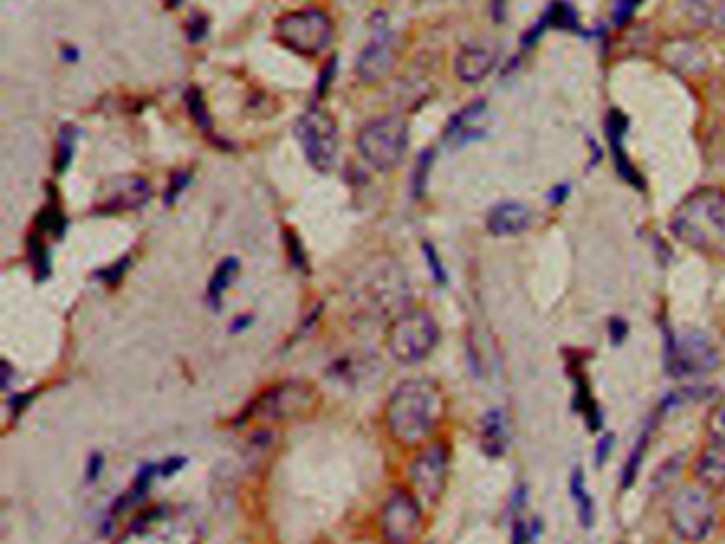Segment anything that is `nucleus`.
I'll list each match as a JSON object with an SVG mask.
<instances>
[{
	"label": "nucleus",
	"mask_w": 725,
	"mask_h": 544,
	"mask_svg": "<svg viewBox=\"0 0 725 544\" xmlns=\"http://www.w3.org/2000/svg\"><path fill=\"white\" fill-rule=\"evenodd\" d=\"M445 391L434 379L402 381L385 402L383 423L396 445L419 449L428 445L445 417Z\"/></svg>",
	"instance_id": "1"
},
{
	"label": "nucleus",
	"mask_w": 725,
	"mask_h": 544,
	"mask_svg": "<svg viewBox=\"0 0 725 544\" xmlns=\"http://www.w3.org/2000/svg\"><path fill=\"white\" fill-rule=\"evenodd\" d=\"M670 232L696 251H719L725 245V192L719 187L691 192L674 209Z\"/></svg>",
	"instance_id": "2"
},
{
	"label": "nucleus",
	"mask_w": 725,
	"mask_h": 544,
	"mask_svg": "<svg viewBox=\"0 0 725 544\" xmlns=\"http://www.w3.org/2000/svg\"><path fill=\"white\" fill-rule=\"evenodd\" d=\"M113 544H200V525L188 508L162 504L134 519Z\"/></svg>",
	"instance_id": "3"
},
{
	"label": "nucleus",
	"mask_w": 725,
	"mask_h": 544,
	"mask_svg": "<svg viewBox=\"0 0 725 544\" xmlns=\"http://www.w3.org/2000/svg\"><path fill=\"white\" fill-rule=\"evenodd\" d=\"M409 141L407 119L400 115H383L362 126L356 136V147L370 168L377 173H390L407 156Z\"/></svg>",
	"instance_id": "4"
},
{
	"label": "nucleus",
	"mask_w": 725,
	"mask_h": 544,
	"mask_svg": "<svg viewBox=\"0 0 725 544\" xmlns=\"http://www.w3.org/2000/svg\"><path fill=\"white\" fill-rule=\"evenodd\" d=\"M438 340H441V328L432 313L426 309H407L392 319L385 334V347L396 362L409 366L430 357Z\"/></svg>",
	"instance_id": "5"
},
{
	"label": "nucleus",
	"mask_w": 725,
	"mask_h": 544,
	"mask_svg": "<svg viewBox=\"0 0 725 544\" xmlns=\"http://www.w3.org/2000/svg\"><path fill=\"white\" fill-rule=\"evenodd\" d=\"M275 39L302 58L322 56L334 39V24L322 9H298L283 13L273 26Z\"/></svg>",
	"instance_id": "6"
},
{
	"label": "nucleus",
	"mask_w": 725,
	"mask_h": 544,
	"mask_svg": "<svg viewBox=\"0 0 725 544\" xmlns=\"http://www.w3.org/2000/svg\"><path fill=\"white\" fill-rule=\"evenodd\" d=\"M713 489L700 483L683 485L670 500L668 517L672 530L687 542H702L713 534L717 525V502Z\"/></svg>",
	"instance_id": "7"
},
{
	"label": "nucleus",
	"mask_w": 725,
	"mask_h": 544,
	"mask_svg": "<svg viewBox=\"0 0 725 544\" xmlns=\"http://www.w3.org/2000/svg\"><path fill=\"white\" fill-rule=\"evenodd\" d=\"M296 136L307 162L319 173H328L341 147L336 119L322 107H311L298 117Z\"/></svg>",
	"instance_id": "8"
},
{
	"label": "nucleus",
	"mask_w": 725,
	"mask_h": 544,
	"mask_svg": "<svg viewBox=\"0 0 725 544\" xmlns=\"http://www.w3.org/2000/svg\"><path fill=\"white\" fill-rule=\"evenodd\" d=\"M379 527L385 544H417L424 534V504L411 489L394 487L383 502Z\"/></svg>",
	"instance_id": "9"
},
{
	"label": "nucleus",
	"mask_w": 725,
	"mask_h": 544,
	"mask_svg": "<svg viewBox=\"0 0 725 544\" xmlns=\"http://www.w3.org/2000/svg\"><path fill=\"white\" fill-rule=\"evenodd\" d=\"M317 391L311 383L305 381H283L266 391L251 402L245 411L247 421H285L307 413L313 408Z\"/></svg>",
	"instance_id": "10"
},
{
	"label": "nucleus",
	"mask_w": 725,
	"mask_h": 544,
	"mask_svg": "<svg viewBox=\"0 0 725 544\" xmlns=\"http://www.w3.org/2000/svg\"><path fill=\"white\" fill-rule=\"evenodd\" d=\"M451 466V451L443 440H430L419 447L413 462L409 464V489L417 500L426 506H434L443 498Z\"/></svg>",
	"instance_id": "11"
},
{
	"label": "nucleus",
	"mask_w": 725,
	"mask_h": 544,
	"mask_svg": "<svg viewBox=\"0 0 725 544\" xmlns=\"http://www.w3.org/2000/svg\"><path fill=\"white\" fill-rule=\"evenodd\" d=\"M666 364L677 379L706 377L719 368V351L711 338L698 330H689L670 338Z\"/></svg>",
	"instance_id": "12"
},
{
	"label": "nucleus",
	"mask_w": 725,
	"mask_h": 544,
	"mask_svg": "<svg viewBox=\"0 0 725 544\" xmlns=\"http://www.w3.org/2000/svg\"><path fill=\"white\" fill-rule=\"evenodd\" d=\"M396 64V45L390 20L383 11L370 17V39L360 51L356 62V75L364 85H377L392 73Z\"/></svg>",
	"instance_id": "13"
},
{
	"label": "nucleus",
	"mask_w": 725,
	"mask_h": 544,
	"mask_svg": "<svg viewBox=\"0 0 725 544\" xmlns=\"http://www.w3.org/2000/svg\"><path fill=\"white\" fill-rule=\"evenodd\" d=\"M487 130H490L487 100H472L449 119L443 132V141L451 147H464L483 139Z\"/></svg>",
	"instance_id": "14"
},
{
	"label": "nucleus",
	"mask_w": 725,
	"mask_h": 544,
	"mask_svg": "<svg viewBox=\"0 0 725 544\" xmlns=\"http://www.w3.org/2000/svg\"><path fill=\"white\" fill-rule=\"evenodd\" d=\"M151 198V185L147 179L130 175L115 179L109 187V194L100 204L103 213H128V211H139Z\"/></svg>",
	"instance_id": "15"
},
{
	"label": "nucleus",
	"mask_w": 725,
	"mask_h": 544,
	"mask_svg": "<svg viewBox=\"0 0 725 544\" xmlns=\"http://www.w3.org/2000/svg\"><path fill=\"white\" fill-rule=\"evenodd\" d=\"M496 49L487 43H468L455 56V75L460 81L475 85L481 83L496 66Z\"/></svg>",
	"instance_id": "16"
},
{
	"label": "nucleus",
	"mask_w": 725,
	"mask_h": 544,
	"mask_svg": "<svg viewBox=\"0 0 725 544\" xmlns=\"http://www.w3.org/2000/svg\"><path fill=\"white\" fill-rule=\"evenodd\" d=\"M485 224L494 236H517L534 224V211L526 202H500L487 215Z\"/></svg>",
	"instance_id": "17"
},
{
	"label": "nucleus",
	"mask_w": 725,
	"mask_h": 544,
	"mask_svg": "<svg viewBox=\"0 0 725 544\" xmlns=\"http://www.w3.org/2000/svg\"><path fill=\"white\" fill-rule=\"evenodd\" d=\"M694 476L708 489L725 487V440L708 438L694 462Z\"/></svg>",
	"instance_id": "18"
},
{
	"label": "nucleus",
	"mask_w": 725,
	"mask_h": 544,
	"mask_svg": "<svg viewBox=\"0 0 725 544\" xmlns=\"http://www.w3.org/2000/svg\"><path fill=\"white\" fill-rule=\"evenodd\" d=\"M481 449L487 457H502L509 449V423L500 408H492L481 419Z\"/></svg>",
	"instance_id": "19"
},
{
	"label": "nucleus",
	"mask_w": 725,
	"mask_h": 544,
	"mask_svg": "<svg viewBox=\"0 0 725 544\" xmlns=\"http://www.w3.org/2000/svg\"><path fill=\"white\" fill-rule=\"evenodd\" d=\"M239 272H241V262L236 258H226L217 264V268L211 275V281L207 285V304L213 311H217L219 306H222L224 296Z\"/></svg>",
	"instance_id": "20"
},
{
	"label": "nucleus",
	"mask_w": 725,
	"mask_h": 544,
	"mask_svg": "<svg viewBox=\"0 0 725 544\" xmlns=\"http://www.w3.org/2000/svg\"><path fill=\"white\" fill-rule=\"evenodd\" d=\"M568 493H570V500L575 502L577 517H579L581 525L585 527V530H589V527L594 525L596 508H594V498H592V493H589V489H587V485H585V474H583V470H581L579 466L570 472V479H568Z\"/></svg>",
	"instance_id": "21"
},
{
	"label": "nucleus",
	"mask_w": 725,
	"mask_h": 544,
	"mask_svg": "<svg viewBox=\"0 0 725 544\" xmlns=\"http://www.w3.org/2000/svg\"><path fill=\"white\" fill-rule=\"evenodd\" d=\"M606 128H609V139H611V145H613V153H615V162H617V168L619 173L626 177L630 183H638L636 179V173L634 168L630 164V160L626 158V153H623V132H626V117H623L619 111H611L609 119H606Z\"/></svg>",
	"instance_id": "22"
},
{
	"label": "nucleus",
	"mask_w": 725,
	"mask_h": 544,
	"mask_svg": "<svg viewBox=\"0 0 725 544\" xmlns=\"http://www.w3.org/2000/svg\"><path fill=\"white\" fill-rule=\"evenodd\" d=\"M655 430L653 423H647L643 432H640L638 440L634 442V449L630 451L628 455V462L626 466H623V472H621V481H623V487H632V483L638 479V472H640V466H643L645 462V455L649 451V442H651V434Z\"/></svg>",
	"instance_id": "23"
},
{
	"label": "nucleus",
	"mask_w": 725,
	"mask_h": 544,
	"mask_svg": "<svg viewBox=\"0 0 725 544\" xmlns=\"http://www.w3.org/2000/svg\"><path fill=\"white\" fill-rule=\"evenodd\" d=\"M75 147H77V128L71 124H64L58 132V147H56V156H54L56 173H64V170L71 166L73 156H75Z\"/></svg>",
	"instance_id": "24"
},
{
	"label": "nucleus",
	"mask_w": 725,
	"mask_h": 544,
	"mask_svg": "<svg viewBox=\"0 0 725 544\" xmlns=\"http://www.w3.org/2000/svg\"><path fill=\"white\" fill-rule=\"evenodd\" d=\"M185 105H188V111H190L192 119L202 132L211 130V115H209V109H207V102H205V98H202V92L198 88H192V90L185 92Z\"/></svg>",
	"instance_id": "25"
},
{
	"label": "nucleus",
	"mask_w": 725,
	"mask_h": 544,
	"mask_svg": "<svg viewBox=\"0 0 725 544\" xmlns=\"http://www.w3.org/2000/svg\"><path fill=\"white\" fill-rule=\"evenodd\" d=\"M432 160H434V151L432 149L421 153L419 160H417L415 179H413V192H415L417 198L421 196V192L426 190V183H428L426 179H428V173H430V168H432Z\"/></svg>",
	"instance_id": "26"
},
{
	"label": "nucleus",
	"mask_w": 725,
	"mask_h": 544,
	"mask_svg": "<svg viewBox=\"0 0 725 544\" xmlns=\"http://www.w3.org/2000/svg\"><path fill=\"white\" fill-rule=\"evenodd\" d=\"M424 258L428 262V268L432 272V279L438 283V285H445L447 283V270L441 262V258H438L436 249L430 245V243H424Z\"/></svg>",
	"instance_id": "27"
},
{
	"label": "nucleus",
	"mask_w": 725,
	"mask_h": 544,
	"mask_svg": "<svg viewBox=\"0 0 725 544\" xmlns=\"http://www.w3.org/2000/svg\"><path fill=\"white\" fill-rule=\"evenodd\" d=\"M708 438L725 440V400H721L708 417Z\"/></svg>",
	"instance_id": "28"
},
{
	"label": "nucleus",
	"mask_w": 725,
	"mask_h": 544,
	"mask_svg": "<svg viewBox=\"0 0 725 544\" xmlns=\"http://www.w3.org/2000/svg\"><path fill=\"white\" fill-rule=\"evenodd\" d=\"M643 0H613V20L617 26H623L632 20V15Z\"/></svg>",
	"instance_id": "29"
},
{
	"label": "nucleus",
	"mask_w": 725,
	"mask_h": 544,
	"mask_svg": "<svg viewBox=\"0 0 725 544\" xmlns=\"http://www.w3.org/2000/svg\"><path fill=\"white\" fill-rule=\"evenodd\" d=\"M188 183H190V173H175L171 177V183H168V190L164 194V202L166 204L175 202L177 196L185 190V187H188Z\"/></svg>",
	"instance_id": "30"
},
{
	"label": "nucleus",
	"mask_w": 725,
	"mask_h": 544,
	"mask_svg": "<svg viewBox=\"0 0 725 544\" xmlns=\"http://www.w3.org/2000/svg\"><path fill=\"white\" fill-rule=\"evenodd\" d=\"M103 470H105V457L100 455V453H92L88 457V464H86V479H88V483H96L98 476L103 474Z\"/></svg>",
	"instance_id": "31"
},
{
	"label": "nucleus",
	"mask_w": 725,
	"mask_h": 544,
	"mask_svg": "<svg viewBox=\"0 0 725 544\" xmlns=\"http://www.w3.org/2000/svg\"><path fill=\"white\" fill-rule=\"evenodd\" d=\"M613 445H615V436L613 434H604L598 440V447H596V466L598 468L606 462V459H609V455L613 451Z\"/></svg>",
	"instance_id": "32"
},
{
	"label": "nucleus",
	"mask_w": 725,
	"mask_h": 544,
	"mask_svg": "<svg viewBox=\"0 0 725 544\" xmlns=\"http://www.w3.org/2000/svg\"><path fill=\"white\" fill-rule=\"evenodd\" d=\"M609 332H611V340H613V343H615V345H619L621 340L626 338V334H628V323L623 321V319H619V317H615V319L611 321V328H609Z\"/></svg>",
	"instance_id": "33"
},
{
	"label": "nucleus",
	"mask_w": 725,
	"mask_h": 544,
	"mask_svg": "<svg viewBox=\"0 0 725 544\" xmlns=\"http://www.w3.org/2000/svg\"><path fill=\"white\" fill-rule=\"evenodd\" d=\"M188 32H190V39H192V41H198L200 37H205V34H207V22H205V17H194V20L190 22Z\"/></svg>",
	"instance_id": "34"
},
{
	"label": "nucleus",
	"mask_w": 725,
	"mask_h": 544,
	"mask_svg": "<svg viewBox=\"0 0 725 544\" xmlns=\"http://www.w3.org/2000/svg\"><path fill=\"white\" fill-rule=\"evenodd\" d=\"M60 56H62L64 62H71L73 64V62L79 60V49L75 45H64L62 51H60Z\"/></svg>",
	"instance_id": "35"
},
{
	"label": "nucleus",
	"mask_w": 725,
	"mask_h": 544,
	"mask_svg": "<svg viewBox=\"0 0 725 544\" xmlns=\"http://www.w3.org/2000/svg\"><path fill=\"white\" fill-rule=\"evenodd\" d=\"M504 9H507V0H492V13L496 20H504Z\"/></svg>",
	"instance_id": "36"
},
{
	"label": "nucleus",
	"mask_w": 725,
	"mask_h": 544,
	"mask_svg": "<svg viewBox=\"0 0 725 544\" xmlns=\"http://www.w3.org/2000/svg\"><path fill=\"white\" fill-rule=\"evenodd\" d=\"M249 323H251V315H243V317H239L232 323V328L234 330H245V326H249Z\"/></svg>",
	"instance_id": "37"
}]
</instances>
